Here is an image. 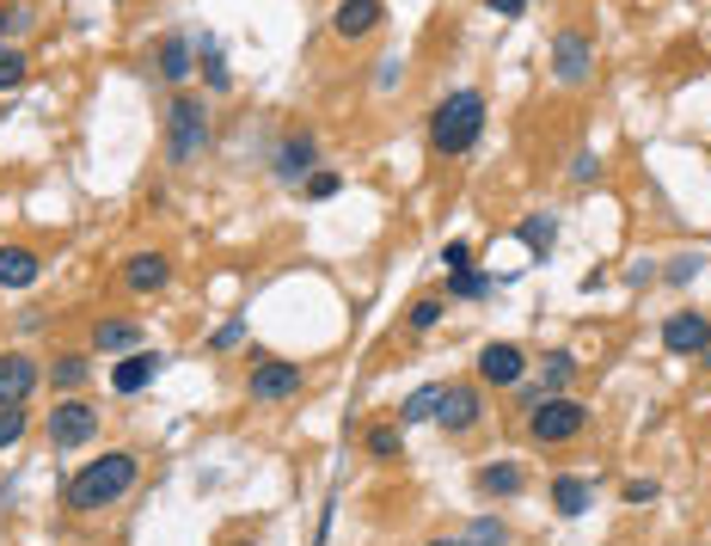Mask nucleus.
<instances>
[{
	"label": "nucleus",
	"instance_id": "nucleus-1",
	"mask_svg": "<svg viewBox=\"0 0 711 546\" xmlns=\"http://www.w3.org/2000/svg\"><path fill=\"white\" fill-rule=\"evenodd\" d=\"M136 479H141V461H136L129 449L93 454L80 473H68L62 503H68L74 515H98V510H110V503H124L129 491H136Z\"/></svg>",
	"mask_w": 711,
	"mask_h": 546
},
{
	"label": "nucleus",
	"instance_id": "nucleus-2",
	"mask_svg": "<svg viewBox=\"0 0 711 546\" xmlns=\"http://www.w3.org/2000/svg\"><path fill=\"white\" fill-rule=\"evenodd\" d=\"M430 148L442 160H461V154H473L479 148V136H485V93L479 86H461V93H448L442 105L430 111Z\"/></svg>",
	"mask_w": 711,
	"mask_h": 546
},
{
	"label": "nucleus",
	"instance_id": "nucleus-3",
	"mask_svg": "<svg viewBox=\"0 0 711 546\" xmlns=\"http://www.w3.org/2000/svg\"><path fill=\"white\" fill-rule=\"evenodd\" d=\"M583 430H588V406L571 399V393H546L540 406H527V437L540 449H571Z\"/></svg>",
	"mask_w": 711,
	"mask_h": 546
},
{
	"label": "nucleus",
	"instance_id": "nucleus-4",
	"mask_svg": "<svg viewBox=\"0 0 711 546\" xmlns=\"http://www.w3.org/2000/svg\"><path fill=\"white\" fill-rule=\"evenodd\" d=\"M209 148V105L197 93H172L166 105V160L172 166H190V160Z\"/></svg>",
	"mask_w": 711,
	"mask_h": 546
},
{
	"label": "nucleus",
	"instance_id": "nucleus-5",
	"mask_svg": "<svg viewBox=\"0 0 711 546\" xmlns=\"http://www.w3.org/2000/svg\"><path fill=\"white\" fill-rule=\"evenodd\" d=\"M307 387V369L301 362H289V357H252V375H246V393L258 399V406H289L294 393Z\"/></svg>",
	"mask_w": 711,
	"mask_h": 546
},
{
	"label": "nucleus",
	"instance_id": "nucleus-6",
	"mask_svg": "<svg viewBox=\"0 0 711 546\" xmlns=\"http://www.w3.org/2000/svg\"><path fill=\"white\" fill-rule=\"evenodd\" d=\"M552 80L564 93H576V86L595 80V49H588L583 32H552Z\"/></svg>",
	"mask_w": 711,
	"mask_h": 546
},
{
	"label": "nucleus",
	"instance_id": "nucleus-7",
	"mask_svg": "<svg viewBox=\"0 0 711 546\" xmlns=\"http://www.w3.org/2000/svg\"><path fill=\"white\" fill-rule=\"evenodd\" d=\"M49 442L56 449H86V442H98V411L86 406V399H56V411H49Z\"/></svg>",
	"mask_w": 711,
	"mask_h": 546
},
{
	"label": "nucleus",
	"instance_id": "nucleus-8",
	"mask_svg": "<svg viewBox=\"0 0 711 546\" xmlns=\"http://www.w3.org/2000/svg\"><path fill=\"white\" fill-rule=\"evenodd\" d=\"M270 172H277L282 185H307L313 172H319V136L313 129H289L277 160H270Z\"/></svg>",
	"mask_w": 711,
	"mask_h": 546
},
{
	"label": "nucleus",
	"instance_id": "nucleus-9",
	"mask_svg": "<svg viewBox=\"0 0 711 546\" xmlns=\"http://www.w3.org/2000/svg\"><path fill=\"white\" fill-rule=\"evenodd\" d=\"M387 25V0H338V13H331V37L338 44H362Z\"/></svg>",
	"mask_w": 711,
	"mask_h": 546
},
{
	"label": "nucleus",
	"instance_id": "nucleus-10",
	"mask_svg": "<svg viewBox=\"0 0 711 546\" xmlns=\"http://www.w3.org/2000/svg\"><path fill=\"white\" fill-rule=\"evenodd\" d=\"M663 350H668V357H706V350H711V320H706V313H693V307L668 313Z\"/></svg>",
	"mask_w": 711,
	"mask_h": 546
},
{
	"label": "nucleus",
	"instance_id": "nucleus-11",
	"mask_svg": "<svg viewBox=\"0 0 711 546\" xmlns=\"http://www.w3.org/2000/svg\"><path fill=\"white\" fill-rule=\"evenodd\" d=\"M435 423H442L448 437H466V430H479V423H485V393H479V387H442Z\"/></svg>",
	"mask_w": 711,
	"mask_h": 546
},
{
	"label": "nucleus",
	"instance_id": "nucleus-12",
	"mask_svg": "<svg viewBox=\"0 0 711 546\" xmlns=\"http://www.w3.org/2000/svg\"><path fill=\"white\" fill-rule=\"evenodd\" d=\"M117 277H124V289H129V295H141V301H148V295H160V289L172 282V258H166V252H129Z\"/></svg>",
	"mask_w": 711,
	"mask_h": 546
},
{
	"label": "nucleus",
	"instance_id": "nucleus-13",
	"mask_svg": "<svg viewBox=\"0 0 711 546\" xmlns=\"http://www.w3.org/2000/svg\"><path fill=\"white\" fill-rule=\"evenodd\" d=\"M479 381L485 387H522L527 381V350L522 344H485L479 350Z\"/></svg>",
	"mask_w": 711,
	"mask_h": 546
},
{
	"label": "nucleus",
	"instance_id": "nucleus-14",
	"mask_svg": "<svg viewBox=\"0 0 711 546\" xmlns=\"http://www.w3.org/2000/svg\"><path fill=\"white\" fill-rule=\"evenodd\" d=\"M160 369H166V357H160V350H129V357H117V362H110V393H124V399H136V393L148 387V381H154Z\"/></svg>",
	"mask_w": 711,
	"mask_h": 546
},
{
	"label": "nucleus",
	"instance_id": "nucleus-15",
	"mask_svg": "<svg viewBox=\"0 0 711 546\" xmlns=\"http://www.w3.org/2000/svg\"><path fill=\"white\" fill-rule=\"evenodd\" d=\"M37 362L25 357V350H13V357H0V406H25L37 393Z\"/></svg>",
	"mask_w": 711,
	"mask_h": 546
},
{
	"label": "nucleus",
	"instance_id": "nucleus-16",
	"mask_svg": "<svg viewBox=\"0 0 711 546\" xmlns=\"http://www.w3.org/2000/svg\"><path fill=\"white\" fill-rule=\"evenodd\" d=\"M473 485H479L485 498H515V491L527 485V467L510 461V454H497V461H485V467L473 473Z\"/></svg>",
	"mask_w": 711,
	"mask_h": 546
},
{
	"label": "nucleus",
	"instance_id": "nucleus-17",
	"mask_svg": "<svg viewBox=\"0 0 711 546\" xmlns=\"http://www.w3.org/2000/svg\"><path fill=\"white\" fill-rule=\"evenodd\" d=\"M44 277V258L32 246H0V289H32Z\"/></svg>",
	"mask_w": 711,
	"mask_h": 546
},
{
	"label": "nucleus",
	"instance_id": "nucleus-18",
	"mask_svg": "<svg viewBox=\"0 0 711 546\" xmlns=\"http://www.w3.org/2000/svg\"><path fill=\"white\" fill-rule=\"evenodd\" d=\"M93 350H98V357H110V362L129 357V350H141V326H136V320H98V326H93Z\"/></svg>",
	"mask_w": 711,
	"mask_h": 546
},
{
	"label": "nucleus",
	"instance_id": "nucleus-19",
	"mask_svg": "<svg viewBox=\"0 0 711 546\" xmlns=\"http://www.w3.org/2000/svg\"><path fill=\"white\" fill-rule=\"evenodd\" d=\"M190 56H197V49H190V37L172 32L166 44H160V74H166L172 86H185V80H190Z\"/></svg>",
	"mask_w": 711,
	"mask_h": 546
},
{
	"label": "nucleus",
	"instance_id": "nucleus-20",
	"mask_svg": "<svg viewBox=\"0 0 711 546\" xmlns=\"http://www.w3.org/2000/svg\"><path fill=\"white\" fill-rule=\"evenodd\" d=\"M588 498H595V491H588V479H576V473H558L552 479V510L558 515H583Z\"/></svg>",
	"mask_w": 711,
	"mask_h": 546
},
{
	"label": "nucleus",
	"instance_id": "nucleus-21",
	"mask_svg": "<svg viewBox=\"0 0 711 546\" xmlns=\"http://www.w3.org/2000/svg\"><path fill=\"white\" fill-rule=\"evenodd\" d=\"M86 375H93V362H86V357H56L44 381H56V393H80V387H86Z\"/></svg>",
	"mask_w": 711,
	"mask_h": 546
},
{
	"label": "nucleus",
	"instance_id": "nucleus-22",
	"mask_svg": "<svg viewBox=\"0 0 711 546\" xmlns=\"http://www.w3.org/2000/svg\"><path fill=\"white\" fill-rule=\"evenodd\" d=\"M571 375H576V357H571V350H546V362H540V393H564V387H571Z\"/></svg>",
	"mask_w": 711,
	"mask_h": 546
},
{
	"label": "nucleus",
	"instance_id": "nucleus-23",
	"mask_svg": "<svg viewBox=\"0 0 711 546\" xmlns=\"http://www.w3.org/2000/svg\"><path fill=\"white\" fill-rule=\"evenodd\" d=\"M515 240H522L527 252H540V258H546V252L558 246V221L552 216H527L522 228H515Z\"/></svg>",
	"mask_w": 711,
	"mask_h": 546
},
{
	"label": "nucleus",
	"instance_id": "nucleus-24",
	"mask_svg": "<svg viewBox=\"0 0 711 546\" xmlns=\"http://www.w3.org/2000/svg\"><path fill=\"white\" fill-rule=\"evenodd\" d=\"M435 406H442V387H418L399 406V430H411V423H435Z\"/></svg>",
	"mask_w": 711,
	"mask_h": 546
},
{
	"label": "nucleus",
	"instance_id": "nucleus-25",
	"mask_svg": "<svg viewBox=\"0 0 711 546\" xmlns=\"http://www.w3.org/2000/svg\"><path fill=\"white\" fill-rule=\"evenodd\" d=\"M197 56H202V74H209V93H228L233 80H228V56H221V44H215V37H202V44H197Z\"/></svg>",
	"mask_w": 711,
	"mask_h": 546
},
{
	"label": "nucleus",
	"instance_id": "nucleus-26",
	"mask_svg": "<svg viewBox=\"0 0 711 546\" xmlns=\"http://www.w3.org/2000/svg\"><path fill=\"white\" fill-rule=\"evenodd\" d=\"M448 289H454L461 301H485V295H491V270H479V265H473V270H454Z\"/></svg>",
	"mask_w": 711,
	"mask_h": 546
},
{
	"label": "nucleus",
	"instance_id": "nucleus-27",
	"mask_svg": "<svg viewBox=\"0 0 711 546\" xmlns=\"http://www.w3.org/2000/svg\"><path fill=\"white\" fill-rule=\"evenodd\" d=\"M362 449H369L374 461H393V454L405 449V430H399V423H381V430H369V442H362Z\"/></svg>",
	"mask_w": 711,
	"mask_h": 546
},
{
	"label": "nucleus",
	"instance_id": "nucleus-28",
	"mask_svg": "<svg viewBox=\"0 0 711 546\" xmlns=\"http://www.w3.org/2000/svg\"><path fill=\"white\" fill-rule=\"evenodd\" d=\"M466 546H510V528L497 515H479V522H466Z\"/></svg>",
	"mask_w": 711,
	"mask_h": 546
},
{
	"label": "nucleus",
	"instance_id": "nucleus-29",
	"mask_svg": "<svg viewBox=\"0 0 711 546\" xmlns=\"http://www.w3.org/2000/svg\"><path fill=\"white\" fill-rule=\"evenodd\" d=\"M25 430H32L25 406H0V449H19V442H25Z\"/></svg>",
	"mask_w": 711,
	"mask_h": 546
},
{
	"label": "nucleus",
	"instance_id": "nucleus-30",
	"mask_svg": "<svg viewBox=\"0 0 711 546\" xmlns=\"http://www.w3.org/2000/svg\"><path fill=\"white\" fill-rule=\"evenodd\" d=\"M25 74H32V62H25L19 49H0V93H19V86H25Z\"/></svg>",
	"mask_w": 711,
	"mask_h": 546
},
{
	"label": "nucleus",
	"instance_id": "nucleus-31",
	"mask_svg": "<svg viewBox=\"0 0 711 546\" xmlns=\"http://www.w3.org/2000/svg\"><path fill=\"white\" fill-rule=\"evenodd\" d=\"M405 326H411V332H435V326H442V301H435V295L411 301V313H405Z\"/></svg>",
	"mask_w": 711,
	"mask_h": 546
},
{
	"label": "nucleus",
	"instance_id": "nucleus-32",
	"mask_svg": "<svg viewBox=\"0 0 711 546\" xmlns=\"http://www.w3.org/2000/svg\"><path fill=\"white\" fill-rule=\"evenodd\" d=\"M301 190H307L313 204H325V197H338V190H343V178H338V172H331V166H319V172H313V178H307V185H301Z\"/></svg>",
	"mask_w": 711,
	"mask_h": 546
},
{
	"label": "nucleus",
	"instance_id": "nucleus-33",
	"mask_svg": "<svg viewBox=\"0 0 711 546\" xmlns=\"http://www.w3.org/2000/svg\"><path fill=\"white\" fill-rule=\"evenodd\" d=\"M442 265H448V277L454 270H473V246H466V240H448V246H442Z\"/></svg>",
	"mask_w": 711,
	"mask_h": 546
},
{
	"label": "nucleus",
	"instance_id": "nucleus-34",
	"mask_svg": "<svg viewBox=\"0 0 711 546\" xmlns=\"http://www.w3.org/2000/svg\"><path fill=\"white\" fill-rule=\"evenodd\" d=\"M619 498L626 503H656V479H626L619 485Z\"/></svg>",
	"mask_w": 711,
	"mask_h": 546
},
{
	"label": "nucleus",
	"instance_id": "nucleus-35",
	"mask_svg": "<svg viewBox=\"0 0 711 546\" xmlns=\"http://www.w3.org/2000/svg\"><path fill=\"white\" fill-rule=\"evenodd\" d=\"M209 344H215V350H233V344H246V326H240V320H228V326H221Z\"/></svg>",
	"mask_w": 711,
	"mask_h": 546
},
{
	"label": "nucleus",
	"instance_id": "nucleus-36",
	"mask_svg": "<svg viewBox=\"0 0 711 546\" xmlns=\"http://www.w3.org/2000/svg\"><path fill=\"white\" fill-rule=\"evenodd\" d=\"M485 7H491V13H503V19H522L527 13V0H485Z\"/></svg>",
	"mask_w": 711,
	"mask_h": 546
},
{
	"label": "nucleus",
	"instance_id": "nucleus-37",
	"mask_svg": "<svg viewBox=\"0 0 711 546\" xmlns=\"http://www.w3.org/2000/svg\"><path fill=\"white\" fill-rule=\"evenodd\" d=\"M571 178H576V185H588V178H595V154H576V166H571Z\"/></svg>",
	"mask_w": 711,
	"mask_h": 546
},
{
	"label": "nucleus",
	"instance_id": "nucleus-38",
	"mask_svg": "<svg viewBox=\"0 0 711 546\" xmlns=\"http://www.w3.org/2000/svg\"><path fill=\"white\" fill-rule=\"evenodd\" d=\"M7 25H13V7H0V32H7Z\"/></svg>",
	"mask_w": 711,
	"mask_h": 546
},
{
	"label": "nucleus",
	"instance_id": "nucleus-39",
	"mask_svg": "<svg viewBox=\"0 0 711 546\" xmlns=\"http://www.w3.org/2000/svg\"><path fill=\"white\" fill-rule=\"evenodd\" d=\"M430 546H466V534H461V541H430Z\"/></svg>",
	"mask_w": 711,
	"mask_h": 546
},
{
	"label": "nucleus",
	"instance_id": "nucleus-40",
	"mask_svg": "<svg viewBox=\"0 0 711 546\" xmlns=\"http://www.w3.org/2000/svg\"><path fill=\"white\" fill-rule=\"evenodd\" d=\"M233 546H258V541H233Z\"/></svg>",
	"mask_w": 711,
	"mask_h": 546
},
{
	"label": "nucleus",
	"instance_id": "nucleus-41",
	"mask_svg": "<svg viewBox=\"0 0 711 546\" xmlns=\"http://www.w3.org/2000/svg\"><path fill=\"white\" fill-rule=\"evenodd\" d=\"M706 357H711V350H706Z\"/></svg>",
	"mask_w": 711,
	"mask_h": 546
}]
</instances>
